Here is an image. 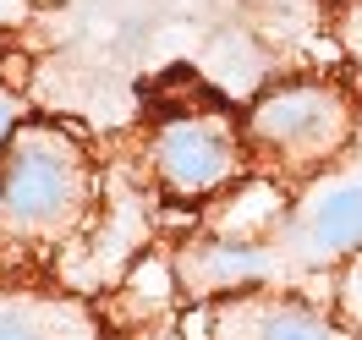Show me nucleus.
Masks as SVG:
<instances>
[{"instance_id":"nucleus-1","label":"nucleus","mask_w":362,"mask_h":340,"mask_svg":"<svg viewBox=\"0 0 362 340\" xmlns=\"http://www.w3.org/2000/svg\"><path fill=\"white\" fill-rule=\"evenodd\" d=\"M93 214V159L61 121H17L0 143V220L23 242H66Z\"/></svg>"},{"instance_id":"nucleus-8","label":"nucleus","mask_w":362,"mask_h":340,"mask_svg":"<svg viewBox=\"0 0 362 340\" xmlns=\"http://www.w3.org/2000/svg\"><path fill=\"white\" fill-rule=\"evenodd\" d=\"M346 302H351V307L362 313V252L351 258V274H346Z\"/></svg>"},{"instance_id":"nucleus-3","label":"nucleus","mask_w":362,"mask_h":340,"mask_svg":"<svg viewBox=\"0 0 362 340\" xmlns=\"http://www.w3.org/2000/svg\"><path fill=\"white\" fill-rule=\"evenodd\" d=\"M242 159H247V137L236 127V115L214 99L165 110L148 137V165L170 204H209L247 170Z\"/></svg>"},{"instance_id":"nucleus-2","label":"nucleus","mask_w":362,"mask_h":340,"mask_svg":"<svg viewBox=\"0 0 362 340\" xmlns=\"http://www.w3.org/2000/svg\"><path fill=\"white\" fill-rule=\"evenodd\" d=\"M242 137L258 159H269L286 176H313L340 159L357 137V99L329 77H296L274 83L247 105Z\"/></svg>"},{"instance_id":"nucleus-4","label":"nucleus","mask_w":362,"mask_h":340,"mask_svg":"<svg viewBox=\"0 0 362 340\" xmlns=\"http://www.w3.org/2000/svg\"><path fill=\"white\" fill-rule=\"evenodd\" d=\"M204 340H340V329L308 302L236 291L204 307Z\"/></svg>"},{"instance_id":"nucleus-5","label":"nucleus","mask_w":362,"mask_h":340,"mask_svg":"<svg viewBox=\"0 0 362 340\" xmlns=\"http://www.w3.org/2000/svg\"><path fill=\"white\" fill-rule=\"evenodd\" d=\"M286 242L302 264H340L362 252V182H329L296 209Z\"/></svg>"},{"instance_id":"nucleus-9","label":"nucleus","mask_w":362,"mask_h":340,"mask_svg":"<svg viewBox=\"0 0 362 340\" xmlns=\"http://www.w3.org/2000/svg\"><path fill=\"white\" fill-rule=\"evenodd\" d=\"M11 127H17V115H11V99H6V93H0V143H6V137H11Z\"/></svg>"},{"instance_id":"nucleus-7","label":"nucleus","mask_w":362,"mask_h":340,"mask_svg":"<svg viewBox=\"0 0 362 340\" xmlns=\"http://www.w3.org/2000/svg\"><path fill=\"white\" fill-rule=\"evenodd\" d=\"M0 340H105V324L77 296L0 291Z\"/></svg>"},{"instance_id":"nucleus-6","label":"nucleus","mask_w":362,"mask_h":340,"mask_svg":"<svg viewBox=\"0 0 362 340\" xmlns=\"http://www.w3.org/2000/svg\"><path fill=\"white\" fill-rule=\"evenodd\" d=\"M269 274H274L269 247L242 242V236H209V242H192L176 258L181 291L204 296V302H220V296H236V291H264Z\"/></svg>"}]
</instances>
